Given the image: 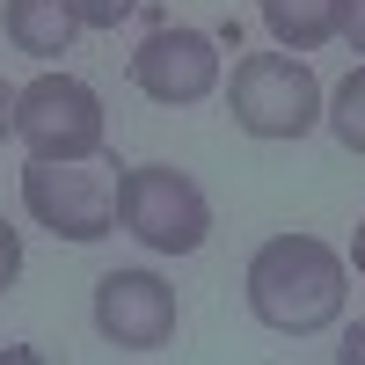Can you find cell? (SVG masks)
I'll list each match as a JSON object with an SVG mask.
<instances>
[{
	"label": "cell",
	"mask_w": 365,
	"mask_h": 365,
	"mask_svg": "<svg viewBox=\"0 0 365 365\" xmlns=\"http://www.w3.org/2000/svg\"><path fill=\"white\" fill-rule=\"evenodd\" d=\"M227 110L249 139H307L322 125V81L292 51H249V58H234Z\"/></svg>",
	"instance_id": "3957f363"
},
{
	"label": "cell",
	"mask_w": 365,
	"mask_h": 365,
	"mask_svg": "<svg viewBox=\"0 0 365 365\" xmlns=\"http://www.w3.org/2000/svg\"><path fill=\"white\" fill-rule=\"evenodd\" d=\"M351 263H358V278H365V220H358V241H351Z\"/></svg>",
	"instance_id": "2e32d148"
},
{
	"label": "cell",
	"mask_w": 365,
	"mask_h": 365,
	"mask_svg": "<svg viewBox=\"0 0 365 365\" xmlns=\"http://www.w3.org/2000/svg\"><path fill=\"white\" fill-rule=\"evenodd\" d=\"M96 329L117 351H161L175 336V285L154 270H103L96 278Z\"/></svg>",
	"instance_id": "52a82bcc"
},
{
	"label": "cell",
	"mask_w": 365,
	"mask_h": 365,
	"mask_svg": "<svg viewBox=\"0 0 365 365\" xmlns=\"http://www.w3.org/2000/svg\"><path fill=\"white\" fill-rule=\"evenodd\" d=\"M132 81L139 96L154 103H205L212 88H220V37H205V29H182V22H161L154 37L132 51Z\"/></svg>",
	"instance_id": "8992f818"
},
{
	"label": "cell",
	"mask_w": 365,
	"mask_h": 365,
	"mask_svg": "<svg viewBox=\"0 0 365 365\" xmlns=\"http://www.w3.org/2000/svg\"><path fill=\"white\" fill-rule=\"evenodd\" d=\"M103 96L73 73H37L29 88H15V139L37 161H88L103 154Z\"/></svg>",
	"instance_id": "277c9868"
},
{
	"label": "cell",
	"mask_w": 365,
	"mask_h": 365,
	"mask_svg": "<svg viewBox=\"0 0 365 365\" xmlns=\"http://www.w3.org/2000/svg\"><path fill=\"white\" fill-rule=\"evenodd\" d=\"M336 37L351 51H365V0H336Z\"/></svg>",
	"instance_id": "4fadbf2b"
},
{
	"label": "cell",
	"mask_w": 365,
	"mask_h": 365,
	"mask_svg": "<svg viewBox=\"0 0 365 365\" xmlns=\"http://www.w3.org/2000/svg\"><path fill=\"white\" fill-rule=\"evenodd\" d=\"M0 139H15V88L0 81Z\"/></svg>",
	"instance_id": "9a60e30c"
},
{
	"label": "cell",
	"mask_w": 365,
	"mask_h": 365,
	"mask_svg": "<svg viewBox=\"0 0 365 365\" xmlns=\"http://www.w3.org/2000/svg\"><path fill=\"white\" fill-rule=\"evenodd\" d=\"M344 256L314 234H270L249 256V314L278 336H314L344 314Z\"/></svg>",
	"instance_id": "6da1fadb"
},
{
	"label": "cell",
	"mask_w": 365,
	"mask_h": 365,
	"mask_svg": "<svg viewBox=\"0 0 365 365\" xmlns=\"http://www.w3.org/2000/svg\"><path fill=\"white\" fill-rule=\"evenodd\" d=\"M15 278H22V234L0 220V292H15Z\"/></svg>",
	"instance_id": "7c38bea8"
},
{
	"label": "cell",
	"mask_w": 365,
	"mask_h": 365,
	"mask_svg": "<svg viewBox=\"0 0 365 365\" xmlns=\"http://www.w3.org/2000/svg\"><path fill=\"white\" fill-rule=\"evenodd\" d=\"M256 8H263V29L285 51H314V44L336 37V0H256Z\"/></svg>",
	"instance_id": "9c48e42d"
},
{
	"label": "cell",
	"mask_w": 365,
	"mask_h": 365,
	"mask_svg": "<svg viewBox=\"0 0 365 365\" xmlns=\"http://www.w3.org/2000/svg\"><path fill=\"white\" fill-rule=\"evenodd\" d=\"M0 29H8V44L29 51V58H58V51H73V8L66 0H8L0 8Z\"/></svg>",
	"instance_id": "ba28073f"
},
{
	"label": "cell",
	"mask_w": 365,
	"mask_h": 365,
	"mask_svg": "<svg viewBox=\"0 0 365 365\" xmlns=\"http://www.w3.org/2000/svg\"><path fill=\"white\" fill-rule=\"evenodd\" d=\"M329 132H336L344 154H365V66H351L336 81V103H329Z\"/></svg>",
	"instance_id": "30bf717a"
},
{
	"label": "cell",
	"mask_w": 365,
	"mask_h": 365,
	"mask_svg": "<svg viewBox=\"0 0 365 365\" xmlns=\"http://www.w3.org/2000/svg\"><path fill=\"white\" fill-rule=\"evenodd\" d=\"M22 205L29 220L51 227L58 241H103L117 227V175L88 154V161H37L22 168Z\"/></svg>",
	"instance_id": "5b68a950"
},
{
	"label": "cell",
	"mask_w": 365,
	"mask_h": 365,
	"mask_svg": "<svg viewBox=\"0 0 365 365\" xmlns=\"http://www.w3.org/2000/svg\"><path fill=\"white\" fill-rule=\"evenodd\" d=\"M336 365H365V322L344 329V344H336Z\"/></svg>",
	"instance_id": "5bb4252c"
},
{
	"label": "cell",
	"mask_w": 365,
	"mask_h": 365,
	"mask_svg": "<svg viewBox=\"0 0 365 365\" xmlns=\"http://www.w3.org/2000/svg\"><path fill=\"white\" fill-rule=\"evenodd\" d=\"M117 227L154 256H197L212 234V205L182 168L168 161H139L117 175Z\"/></svg>",
	"instance_id": "7a4b0ae2"
},
{
	"label": "cell",
	"mask_w": 365,
	"mask_h": 365,
	"mask_svg": "<svg viewBox=\"0 0 365 365\" xmlns=\"http://www.w3.org/2000/svg\"><path fill=\"white\" fill-rule=\"evenodd\" d=\"M66 8H73V22H81V29H117V22L139 8V0H66Z\"/></svg>",
	"instance_id": "8fae6325"
}]
</instances>
